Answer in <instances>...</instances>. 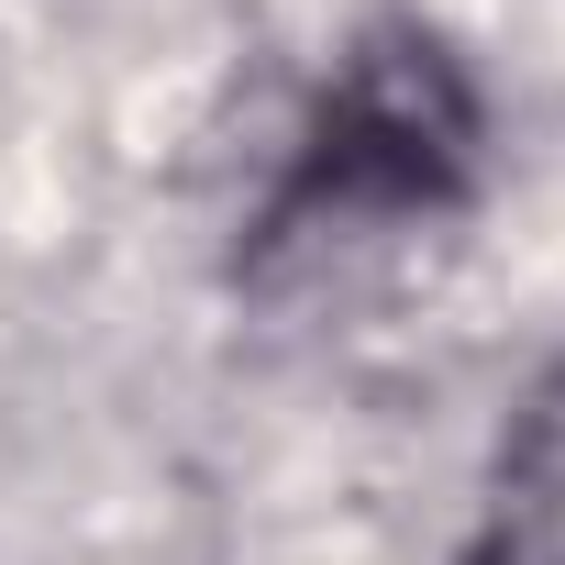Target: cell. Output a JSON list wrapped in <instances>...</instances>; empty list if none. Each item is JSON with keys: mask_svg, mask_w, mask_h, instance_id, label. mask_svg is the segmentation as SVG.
Here are the masks:
<instances>
[{"mask_svg": "<svg viewBox=\"0 0 565 565\" xmlns=\"http://www.w3.org/2000/svg\"><path fill=\"white\" fill-rule=\"evenodd\" d=\"M477 178V89L422 23H377L344 45L333 89L311 100L289 178L255 211V266H289L322 244H377L444 222Z\"/></svg>", "mask_w": 565, "mask_h": 565, "instance_id": "1", "label": "cell"}, {"mask_svg": "<svg viewBox=\"0 0 565 565\" xmlns=\"http://www.w3.org/2000/svg\"><path fill=\"white\" fill-rule=\"evenodd\" d=\"M466 565H565V366L532 377V399L510 411L488 488H477Z\"/></svg>", "mask_w": 565, "mask_h": 565, "instance_id": "2", "label": "cell"}]
</instances>
